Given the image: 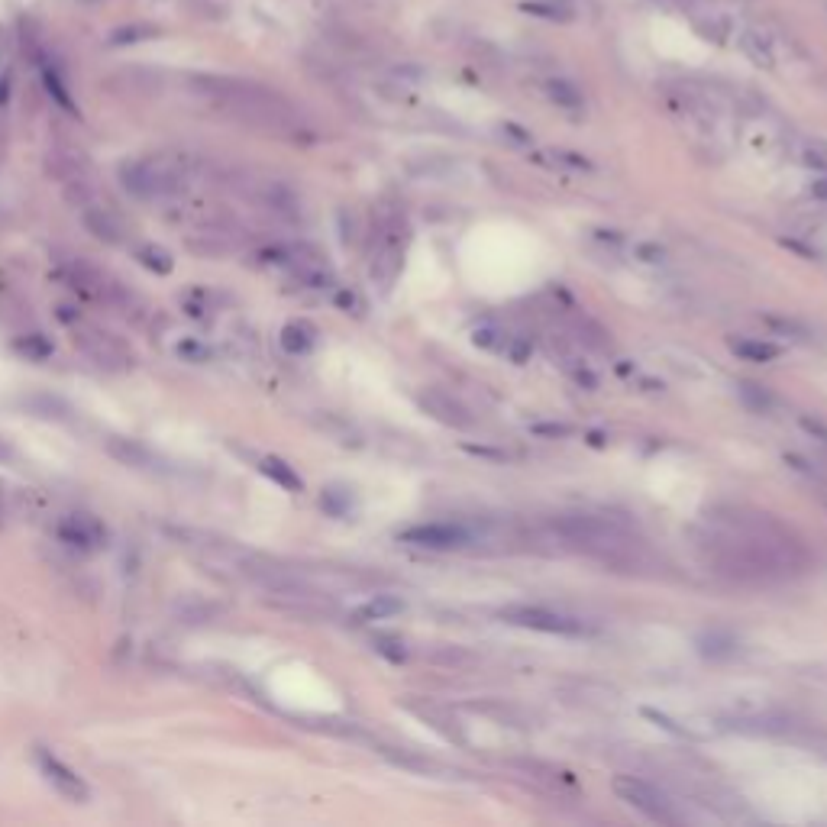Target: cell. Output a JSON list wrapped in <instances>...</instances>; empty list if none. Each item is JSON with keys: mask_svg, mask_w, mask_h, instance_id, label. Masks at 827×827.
Masks as SVG:
<instances>
[{"mask_svg": "<svg viewBox=\"0 0 827 827\" xmlns=\"http://www.w3.org/2000/svg\"><path fill=\"white\" fill-rule=\"evenodd\" d=\"M13 349H17L26 362H46L55 353V346L46 333H23L13 340Z\"/></svg>", "mask_w": 827, "mask_h": 827, "instance_id": "cell-18", "label": "cell"}, {"mask_svg": "<svg viewBox=\"0 0 827 827\" xmlns=\"http://www.w3.org/2000/svg\"><path fill=\"white\" fill-rule=\"evenodd\" d=\"M501 130H504V133H508V136H514V139H517V143H530V136H527V133L521 130V126H514V123H504V126H501Z\"/></svg>", "mask_w": 827, "mask_h": 827, "instance_id": "cell-34", "label": "cell"}, {"mask_svg": "<svg viewBox=\"0 0 827 827\" xmlns=\"http://www.w3.org/2000/svg\"><path fill=\"white\" fill-rule=\"evenodd\" d=\"M178 359L181 362H191V366H204V362H210V346H204V343H198V340H181L178 343Z\"/></svg>", "mask_w": 827, "mask_h": 827, "instance_id": "cell-25", "label": "cell"}, {"mask_svg": "<svg viewBox=\"0 0 827 827\" xmlns=\"http://www.w3.org/2000/svg\"><path fill=\"white\" fill-rule=\"evenodd\" d=\"M107 453L114 456L120 466L126 469H139V472H172V462H168L162 453H156L152 446H146L143 440H133V437H107L104 440Z\"/></svg>", "mask_w": 827, "mask_h": 827, "instance_id": "cell-8", "label": "cell"}, {"mask_svg": "<svg viewBox=\"0 0 827 827\" xmlns=\"http://www.w3.org/2000/svg\"><path fill=\"white\" fill-rule=\"evenodd\" d=\"M614 792H618L621 802H627L630 808H637L640 815H647L650 821H660V824H676V811L669 808L666 795L650 786V782H643L637 776H618L614 779Z\"/></svg>", "mask_w": 827, "mask_h": 827, "instance_id": "cell-5", "label": "cell"}, {"mask_svg": "<svg viewBox=\"0 0 827 827\" xmlns=\"http://www.w3.org/2000/svg\"><path fill=\"white\" fill-rule=\"evenodd\" d=\"M7 459H13V450H10V443L0 437V462H7Z\"/></svg>", "mask_w": 827, "mask_h": 827, "instance_id": "cell-36", "label": "cell"}, {"mask_svg": "<svg viewBox=\"0 0 827 827\" xmlns=\"http://www.w3.org/2000/svg\"><path fill=\"white\" fill-rule=\"evenodd\" d=\"M191 91L210 107L223 110V114H230L246 126H256V130L282 136H294L301 130L294 107L265 84L230 75H191Z\"/></svg>", "mask_w": 827, "mask_h": 827, "instance_id": "cell-1", "label": "cell"}, {"mask_svg": "<svg viewBox=\"0 0 827 827\" xmlns=\"http://www.w3.org/2000/svg\"><path fill=\"white\" fill-rule=\"evenodd\" d=\"M136 259H139V265H143V269L156 272V275H168V272L175 269L172 252H168L165 246H156V243L139 246V249H136Z\"/></svg>", "mask_w": 827, "mask_h": 827, "instance_id": "cell-19", "label": "cell"}, {"mask_svg": "<svg viewBox=\"0 0 827 827\" xmlns=\"http://www.w3.org/2000/svg\"><path fill=\"white\" fill-rule=\"evenodd\" d=\"M534 433H540V437H569V427L566 424H537Z\"/></svg>", "mask_w": 827, "mask_h": 827, "instance_id": "cell-31", "label": "cell"}, {"mask_svg": "<svg viewBox=\"0 0 827 827\" xmlns=\"http://www.w3.org/2000/svg\"><path fill=\"white\" fill-rule=\"evenodd\" d=\"M256 469H259L262 475H269V479H272L275 485H282L285 492H304L301 475L294 472L285 459H278V456H262V459H256Z\"/></svg>", "mask_w": 827, "mask_h": 827, "instance_id": "cell-15", "label": "cell"}, {"mask_svg": "<svg viewBox=\"0 0 827 827\" xmlns=\"http://www.w3.org/2000/svg\"><path fill=\"white\" fill-rule=\"evenodd\" d=\"M36 769H39V776L49 782V786L59 792L62 798H68V802H75V805H88L91 802V789H88V782H84L72 766L62 763L59 756H55L52 750L46 747H36Z\"/></svg>", "mask_w": 827, "mask_h": 827, "instance_id": "cell-6", "label": "cell"}, {"mask_svg": "<svg viewBox=\"0 0 827 827\" xmlns=\"http://www.w3.org/2000/svg\"><path fill=\"white\" fill-rule=\"evenodd\" d=\"M556 530L569 543L582 546V550L595 556H618L630 546V534L621 521L614 517H598V514H563L556 521Z\"/></svg>", "mask_w": 827, "mask_h": 827, "instance_id": "cell-3", "label": "cell"}, {"mask_svg": "<svg viewBox=\"0 0 827 827\" xmlns=\"http://www.w3.org/2000/svg\"><path fill=\"white\" fill-rule=\"evenodd\" d=\"M23 408L42 420H72V414H75L72 404L62 401L59 395H30V398H23Z\"/></svg>", "mask_w": 827, "mask_h": 827, "instance_id": "cell-16", "label": "cell"}, {"mask_svg": "<svg viewBox=\"0 0 827 827\" xmlns=\"http://www.w3.org/2000/svg\"><path fill=\"white\" fill-rule=\"evenodd\" d=\"M417 401H420V408H424L430 417H437L440 424H446V427L462 430V427L472 424L469 411L462 408V404L453 395H446V391H427V395H420Z\"/></svg>", "mask_w": 827, "mask_h": 827, "instance_id": "cell-13", "label": "cell"}, {"mask_svg": "<svg viewBox=\"0 0 827 827\" xmlns=\"http://www.w3.org/2000/svg\"><path fill=\"white\" fill-rule=\"evenodd\" d=\"M55 537H59L65 546H72L78 553H94L101 550L107 540L104 524L97 521L94 514H65L59 524H55Z\"/></svg>", "mask_w": 827, "mask_h": 827, "instance_id": "cell-7", "label": "cell"}, {"mask_svg": "<svg viewBox=\"0 0 827 827\" xmlns=\"http://www.w3.org/2000/svg\"><path fill=\"white\" fill-rule=\"evenodd\" d=\"M39 75H42V84H46V91L55 97V104L65 107V110H72V114H75V101H72V94H68L65 84H62V75L55 72V68L46 59H39Z\"/></svg>", "mask_w": 827, "mask_h": 827, "instance_id": "cell-21", "label": "cell"}, {"mask_svg": "<svg viewBox=\"0 0 827 827\" xmlns=\"http://www.w3.org/2000/svg\"><path fill=\"white\" fill-rule=\"evenodd\" d=\"M317 343V327L307 324V320H291V324L282 327V349L291 356H304L311 353Z\"/></svg>", "mask_w": 827, "mask_h": 827, "instance_id": "cell-14", "label": "cell"}, {"mask_svg": "<svg viewBox=\"0 0 827 827\" xmlns=\"http://www.w3.org/2000/svg\"><path fill=\"white\" fill-rule=\"evenodd\" d=\"M320 508H324L330 517H343L349 511V495L343 488H327V492L320 495Z\"/></svg>", "mask_w": 827, "mask_h": 827, "instance_id": "cell-26", "label": "cell"}, {"mask_svg": "<svg viewBox=\"0 0 827 827\" xmlns=\"http://www.w3.org/2000/svg\"><path fill=\"white\" fill-rule=\"evenodd\" d=\"M802 162L811 168V172H818L827 178V143H808L802 149Z\"/></svg>", "mask_w": 827, "mask_h": 827, "instance_id": "cell-27", "label": "cell"}, {"mask_svg": "<svg viewBox=\"0 0 827 827\" xmlns=\"http://www.w3.org/2000/svg\"><path fill=\"white\" fill-rule=\"evenodd\" d=\"M740 395H744L747 401H753L760 411L769 408V395H766V391H756V385H744V388H740Z\"/></svg>", "mask_w": 827, "mask_h": 827, "instance_id": "cell-30", "label": "cell"}, {"mask_svg": "<svg viewBox=\"0 0 827 827\" xmlns=\"http://www.w3.org/2000/svg\"><path fill=\"white\" fill-rule=\"evenodd\" d=\"M191 168L181 156H143L120 165V185L139 201H172L188 188Z\"/></svg>", "mask_w": 827, "mask_h": 827, "instance_id": "cell-2", "label": "cell"}, {"mask_svg": "<svg viewBox=\"0 0 827 827\" xmlns=\"http://www.w3.org/2000/svg\"><path fill=\"white\" fill-rule=\"evenodd\" d=\"M336 304L346 307V314H359V301H356V294L340 291V294H336Z\"/></svg>", "mask_w": 827, "mask_h": 827, "instance_id": "cell-32", "label": "cell"}, {"mask_svg": "<svg viewBox=\"0 0 827 827\" xmlns=\"http://www.w3.org/2000/svg\"><path fill=\"white\" fill-rule=\"evenodd\" d=\"M472 340L479 343V346H492V343H495V330H488V327L475 330V336H472Z\"/></svg>", "mask_w": 827, "mask_h": 827, "instance_id": "cell-33", "label": "cell"}, {"mask_svg": "<svg viewBox=\"0 0 827 827\" xmlns=\"http://www.w3.org/2000/svg\"><path fill=\"white\" fill-rule=\"evenodd\" d=\"M740 46H744V52L750 55V59L760 65V68H773V52H769L766 42L756 36L753 30H747L744 36H740Z\"/></svg>", "mask_w": 827, "mask_h": 827, "instance_id": "cell-24", "label": "cell"}, {"mask_svg": "<svg viewBox=\"0 0 827 827\" xmlns=\"http://www.w3.org/2000/svg\"><path fill=\"white\" fill-rule=\"evenodd\" d=\"M75 327V346L81 349L84 356H88L97 369L104 372H130L136 366V353L130 346H126L120 336H114L110 330H101L94 324H72Z\"/></svg>", "mask_w": 827, "mask_h": 827, "instance_id": "cell-4", "label": "cell"}, {"mask_svg": "<svg viewBox=\"0 0 827 827\" xmlns=\"http://www.w3.org/2000/svg\"><path fill=\"white\" fill-rule=\"evenodd\" d=\"M7 527V498H4V492H0V530Z\"/></svg>", "mask_w": 827, "mask_h": 827, "instance_id": "cell-37", "label": "cell"}, {"mask_svg": "<svg viewBox=\"0 0 827 827\" xmlns=\"http://www.w3.org/2000/svg\"><path fill=\"white\" fill-rule=\"evenodd\" d=\"M556 156L563 162H569V165H576V168H588V162L582 156H576V152H556Z\"/></svg>", "mask_w": 827, "mask_h": 827, "instance_id": "cell-35", "label": "cell"}, {"mask_svg": "<svg viewBox=\"0 0 827 827\" xmlns=\"http://www.w3.org/2000/svg\"><path fill=\"white\" fill-rule=\"evenodd\" d=\"M240 243H243V233L236 230V223H230V220H207L188 236V246L207 259L227 256V252L240 249Z\"/></svg>", "mask_w": 827, "mask_h": 827, "instance_id": "cell-10", "label": "cell"}, {"mask_svg": "<svg viewBox=\"0 0 827 827\" xmlns=\"http://www.w3.org/2000/svg\"><path fill=\"white\" fill-rule=\"evenodd\" d=\"M731 349L747 362H773L779 356V349L773 343H763V340H734Z\"/></svg>", "mask_w": 827, "mask_h": 827, "instance_id": "cell-23", "label": "cell"}, {"mask_svg": "<svg viewBox=\"0 0 827 827\" xmlns=\"http://www.w3.org/2000/svg\"><path fill=\"white\" fill-rule=\"evenodd\" d=\"M524 13H534V17H543V20H553V23H569L576 17V7L569 4V0H527L521 4Z\"/></svg>", "mask_w": 827, "mask_h": 827, "instance_id": "cell-17", "label": "cell"}, {"mask_svg": "<svg viewBox=\"0 0 827 827\" xmlns=\"http://www.w3.org/2000/svg\"><path fill=\"white\" fill-rule=\"evenodd\" d=\"M81 220H84V227H88V233L97 236L101 243H107V246L126 243V223L107 204H97L94 198L88 204H81Z\"/></svg>", "mask_w": 827, "mask_h": 827, "instance_id": "cell-11", "label": "cell"}, {"mask_svg": "<svg viewBox=\"0 0 827 827\" xmlns=\"http://www.w3.org/2000/svg\"><path fill=\"white\" fill-rule=\"evenodd\" d=\"M401 540L414 546H427V550H456V546L469 543V534L456 524H420L404 530Z\"/></svg>", "mask_w": 827, "mask_h": 827, "instance_id": "cell-12", "label": "cell"}, {"mask_svg": "<svg viewBox=\"0 0 827 827\" xmlns=\"http://www.w3.org/2000/svg\"><path fill=\"white\" fill-rule=\"evenodd\" d=\"M546 97H550L553 104L566 107V110H579L582 107V91L576 88V84L563 81V78L546 81Z\"/></svg>", "mask_w": 827, "mask_h": 827, "instance_id": "cell-22", "label": "cell"}, {"mask_svg": "<svg viewBox=\"0 0 827 827\" xmlns=\"http://www.w3.org/2000/svg\"><path fill=\"white\" fill-rule=\"evenodd\" d=\"M372 647H375V653H382L385 660H391V663H404V660H408V650H404V643L395 640V637H375Z\"/></svg>", "mask_w": 827, "mask_h": 827, "instance_id": "cell-28", "label": "cell"}, {"mask_svg": "<svg viewBox=\"0 0 827 827\" xmlns=\"http://www.w3.org/2000/svg\"><path fill=\"white\" fill-rule=\"evenodd\" d=\"M698 647H702L705 656H731L737 643L731 637H721V634H711V637H702L698 640Z\"/></svg>", "mask_w": 827, "mask_h": 827, "instance_id": "cell-29", "label": "cell"}, {"mask_svg": "<svg viewBox=\"0 0 827 827\" xmlns=\"http://www.w3.org/2000/svg\"><path fill=\"white\" fill-rule=\"evenodd\" d=\"M501 618L517 627H530V630H543V634H582V624L576 618H566L559 611H546L537 605H514L504 608Z\"/></svg>", "mask_w": 827, "mask_h": 827, "instance_id": "cell-9", "label": "cell"}, {"mask_svg": "<svg viewBox=\"0 0 827 827\" xmlns=\"http://www.w3.org/2000/svg\"><path fill=\"white\" fill-rule=\"evenodd\" d=\"M401 611H404V601L401 598L375 595L372 601H366V605L356 611V621H382V618H391V614H401Z\"/></svg>", "mask_w": 827, "mask_h": 827, "instance_id": "cell-20", "label": "cell"}]
</instances>
